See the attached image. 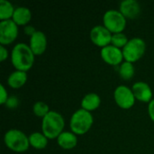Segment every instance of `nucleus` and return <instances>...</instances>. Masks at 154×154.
<instances>
[{
    "label": "nucleus",
    "instance_id": "1",
    "mask_svg": "<svg viewBox=\"0 0 154 154\" xmlns=\"http://www.w3.org/2000/svg\"><path fill=\"white\" fill-rule=\"evenodd\" d=\"M11 60L13 65L19 70L26 71L34 61V53L31 47L23 42L15 44L12 50Z\"/></svg>",
    "mask_w": 154,
    "mask_h": 154
},
{
    "label": "nucleus",
    "instance_id": "2",
    "mask_svg": "<svg viewBox=\"0 0 154 154\" xmlns=\"http://www.w3.org/2000/svg\"><path fill=\"white\" fill-rule=\"evenodd\" d=\"M63 127L64 119L62 116L56 111L51 110L42 118V132L48 138L53 139L55 137H58L62 133Z\"/></svg>",
    "mask_w": 154,
    "mask_h": 154
},
{
    "label": "nucleus",
    "instance_id": "3",
    "mask_svg": "<svg viewBox=\"0 0 154 154\" xmlns=\"http://www.w3.org/2000/svg\"><path fill=\"white\" fill-rule=\"evenodd\" d=\"M93 123L91 113L84 108L78 109L74 112L70 118V128L73 133L82 134L88 132Z\"/></svg>",
    "mask_w": 154,
    "mask_h": 154
},
{
    "label": "nucleus",
    "instance_id": "4",
    "mask_svg": "<svg viewBox=\"0 0 154 154\" xmlns=\"http://www.w3.org/2000/svg\"><path fill=\"white\" fill-rule=\"evenodd\" d=\"M5 143L15 152H23L29 147V138L24 133L18 129H10L5 134Z\"/></svg>",
    "mask_w": 154,
    "mask_h": 154
},
{
    "label": "nucleus",
    "instance_id": "5",
    "mask_svg": "<svg viewBox=\"0 0 154 154\" xmlns=\"http://www.w3.org/2000/svg\"><path fill=\"white\" fill-rule=\"evenodd\" d=\"M145 51V42L140 37H134L128 41L123 48L124 58L126 61H135L139 60Z\"/></svg>",
    "mask_w": 154,
    "mask_h": 154
},
{
    "label": "nucleus",
    "instance_id": "6",
    "mask_svg": "<svg viewBox=\"0 0 154 154\" xmlns=\"http://www.w3.org/2000/svg\"><path fill=\"white\" fill-rule=\"evenodd\" d=\"M105 26L114 33L122 32L126 24L125 16L117 10L110 9L107 10L103 17Z\"/></svg>",
    "mask_w": 154,
    "mask_h": 154
},
{
    "label": "nucleus",
    "instance_id": "7",
    "mask_svg": "<svg viewBox=\"0 0 154 154\" xmlns=\"http://www.w3.org/2000/svg\"><path fill=\"white\" fill-rule=\"evenodd\" d=\"M18 34L17 23L12 19L2 20L0 23V42L1 44L11 43Z\"/></svg>",
    "mask_w": 154,
    "mask_h": 154
},
{
    "label": "nucleus",
    "instance_id": "8",
    "mask_svg": "<svg viewBox=\"0 0 154 154\" xmlns=\"http://www.w3.org/2000/svg\"><path fill=\"white\" fill-rule=\"evenodd\" d=\"M114 97L116 103L123 108H130L134 104V94L133 90L125 85L118 86L115 90Z\"/></svg>",
    "mask_w": 154,
    "mask_h": 154
},
{
    "label": "nucleus",
    "instance_id": "9",
    "mask_svg": "<svg viewBox=\"0 0 154 154\" xmlns=\"http://www.w3.org/2000/svg\"><path fill=\"white\" fill-rule=\"evenodd\" d=\"M111 32L103 25H96L91 29L90 37L92 42L97 46H107L112 41Z\"/></svg>",
    "mask_w": 154,
    "mask_h": 154
},
{
    "label": "nucleus",
    "instance_id": "10",
    "mask_svg": "<svg viewBox=\"0 0 154 154\" xmlns=\"http://www.w3.org/2000/svg\"><path fill=\"white\" fill-rule=\"evenodd\" d=\"M101 57L107 63L112 65H117L122 61L124 58V54H123V51L120 50V48L113 44L112 45L109 44L102 48Z\"/></svg>",
    "mask_w": 154,
    "mask_h": 154
},
{
    "label": "nucleus",
    "instance_id": "11",
    "mask_svg": "<svg viewBox=\"0 0 154 154\" xmlns=\"http://www.w3.org/2000/svg\"><path fill=\"white\" fill-rule=\"evenodd\" d=\"M47 46V38L43 32L36 31L30 38V47L34 54H42Z\"/></svg>",
    "mask_w": 154,
    "mask_h": 154
},
{
    "label": "nucleus",
    "instance_id": "12",
    "mask_svg": "<svg viewBox=\"0 0 154 154\" xmlns=\"http://www.w3.org/2000/svg\"><path fill=\"white\" fill-rule=\"evenodd\" d=\"M134 97L141 100V101H144V102H148L151 101V98L152 97V89L150 88V86L143 81H137L133 85V88H132Z\"/></svg>",
    "mask_w": 154,
    "mask_h": 154
},
{
    "label": "nucleus",
    "instance_id": "13",
    "mask_svg": "<svg viewBox=\"0 0 154 154\" xmlns=\"http://www.w3.org/2000/svg\"><path fill=\"white\" fill-rule=\"evenodd\" d=\"M120 12L128 18H135L140 14L141 6L135 0H124L120 4Z\"/></svg>",
    "mask_w": 154,
    "mask_h": 154
},
{
    "label": "nucleus",
    "instance_id": "14",
    "mask_svg": "<svg viewBox=\"0 0 154 154\" xmlns=\"http://www.w3.org/2000/svg\"><path fill=\"white\" fill-rule=\"evenodd\" d=\"M78 143L77 136L72 132H62L58 136V143L65 149H71L76 146Z\"/></svg>",
    "mask_w": 154,
    "mask_h": 154
},
{
    "label": "nucleus",
    "instance_id": "15",
    "mask_svg": "<svg viewBox=\"0 0 154 154\" xmlns=\"http://www.w3.org/2000/svg\"><path fill=\"white\" fill-rule=\"evenodd\" d=\"M26 79H27V73L23 70L16 69L9 75L7 81L12 88H18L25 83Z\"/></svg>",
    "mask_w": 154,
    "mask_h": 154
},
{
    "label": "nucleus",
    "instance_id": "16",
    "mask_svg": "<svg viewBox=\"0 0 154 154\" xmlns=\"http://www.w3.org/2000/svg\"><path fill=\"white\" fill-rule=\"evenodd\" d=\"M32 14L29 8L25 6H18L14 9L13 14V20L17 24H25L31 19Z\"/></svg>",
    "mask_w": 154,
    "mask_h": 154
},
{
    "label": "nucleus",
    "instance_id": "17",
    "mask_svg": "<svg viewBox=\"0 0 154 154\" xmlns=\"http://www.w3.org/2000/svg\"><path fill=\"white\" fill-rule=\"evenodd\" d=\"M100 102H101V99L97 94L88 93L83 97L81 101V106L84 109L90 111V110L96 109L100 105Z\"/></svg>",
    "mask_w": 154,
    "mask_h": 154
},
{
    "label": "nucleus",
    "instance_id": "18",
    "mask_svg": "<svg viewBox=\"0 0 154 154\" xmlns=\"http://www.w3.org/2000/svg\"><path fill=\"white\" fill-rule=\"evenodd\" d=\"M29 141H30V144L37 149L44 148L48 143L47 136L44 134L39 132H34L31 134V135L29 136Z\"/></svg>",
    "mask_w": 154,
    "mask_h": 154
},
{
    "label": "nucleus",
    "instance_id": "19",
    "mask_svg": "<svg viewBox=\"0 0 154 154\" xmlns=\"http://www.w3.org/2000/svg\"><path fill=\"white\" fill-rule=\"evenodd\" d=\"M14 12V8L11 2L7 0H0V18L2 20L9 19L11 16L13 17Z\"/></svg>",
    "mask_w": 154,
    "mask_h": 154
},
{
    "label": "nucleus",
    "instance_id": "20",
    "mask_svg": "<svg viewBox=\"0 0 154 154\" xmlns=\"http://www.w3.org/2000/svg\"><path fill=\"white\" fill-rule=\"evenodd\" d=\"M119 74L124 79H130L134 74V67L130 61H125L120 65Z\"/></svg>",
    "mask_w": 154,
    "mask_h": 154
},
{
    "label": "nucleus",
    "instance_id": "21",
    "mask_svg": "<svg viewBox=\"0 0 154 154\" xmlns=\"http://www.w3.org/2000/svg\"><path fill=\"white\" fill-rule=\"evenodd\" d=\"M33 112L36 116H42V118L50 112L49 110V106L46 103H44L43 101H37L34 103L33 105Z\"/></svg>",
    "mask_w": 154,
    "mask_h": 154
},
{
    "label": "nucleus",
    "instance_id": "22",
    "mask_svg": "<svg viewBox=\"0 0 154 154\" xmlns=\"http://www.w3.org/2000/svg\"><path fill=\"white\" fill-rule=\"evenodd\" d=\"M111 42L113 45L120 48V47H125V44L128 42V39L126 35L123 32H116L112 35V41Z\"/></svg>",
    "mask_w": 154,
    "mask_h": 154
},
{
    "label": "nucleus",
    "instance_id": "23",
    "mask_svg": "<svg viewBox=\"0 0 154 154\" xmlns=\"http://www.w3.org/2000/svg\"><path fill=\"white\" fill-rule=\"evenodd\" d=\"M0 89H1V92H0V94H1V97H0V103H1V104H5L6 100L8 99L7 91H6V89L5 88L4 85H2V84L0 85Z\"/></svg>",
    "mask_w": 154,
    "mask_h": 154
},
{
    "label": "nucleus",
    "instance_id": "24",
    "mask_svg": "<svg viewBox=\"0 0 154 154\" xmlns=\"http://www.w3.org/2000/svg\"><path fill=\"white\" fill-rule=\"evenodd\" d=\"M6 106L10 108H14V107H16L17 105H18V99L16 97H8V99L6 100L5 102Z\"/></svg>",
    "mask_w": 154,
    "mask_h": 154
},
{
    "label": "nucleus",
    "instance_id": "25",
    "mask_svg": "<svg viewBox=\"0 0 154 154\" xmlns=\"http://www.w3.org/2000/svg\"><path fill=\"white\" fill-rule=\"evenodd\" d=\"M148 111H149V115H150L151 118L154 121V98L153 99H152V100L149 102Z\"/></svg>",
    "mask_w": 154,
    "mask_h": 154
},
{
    "label": "nucleus",
    "instance_id": "26",
    "mask_svg": "<svg viewBox=\"0 0 154 154\" xmlns=\"http://www.w3.org/2000/svg\"><path fill=\"white\" fill-rule=\"evenodd\" d=\"M0 53H1V58H0L1 60H5L7 58L8 52H7V50L5 48V46L3 44L0 45Z\"/></svg>",
    "mask_w": 154,
    "mask_h": 154
},
{
    "label": "nucleus",
    "instance_id": "27",
    "mask_svg": "<svg viewBox=\"0 0 154 154\" xmlns=\"http://www.w3.org/2000/svg\"><path fill=\"white\" fill-rule=\"evenodd\" d=\"M24 32H25L27 34H30V35L32 36V35L36 32V30L34 29L33 26H32V25H27V26L24 27Z\"/></svg>",
    "mask_w": 154,
    "mask_h": 154
}]
</instances>
